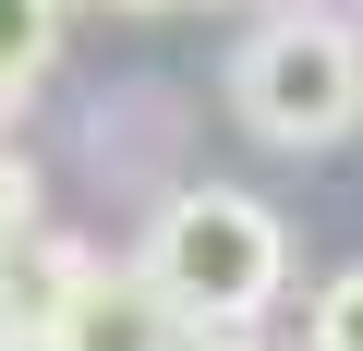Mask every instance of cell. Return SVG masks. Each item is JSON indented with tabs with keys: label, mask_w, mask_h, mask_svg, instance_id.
Wrapping results in <instances>:
<instances>
[{
	"label": "cell",
	"mask_w": 363,
	"mask_h": 351,
	"mask_svg": "<svg viewBox=\"0 0 363 351\" xmlns=\"http://www.w3.org/2000/svg\"><path fill=\"white\" fill-rule=\"evenodd\" d=\"M133 267L194 339H255L279 315V291H291V230L242 182H182V194H157Z\"/></svg>",
	"instance_id": "6da1fadb"
},
{
	"label": "cell",
	"mask_w": 363,
	"mask_h": 351,
	"mask_svg": "<svg viewBox=\"0 0 363 351\" xmlns=\"http://www.w3.org/2000/svg\"><path fill=\"white\" fill-rule=\"evenodd\" d=\"M230 121L279 157H327L363 133V13H327V0H279L267 25H242L230 49Z\"/></svg>",
	"instance_id": "7a4b0ae2"
},
{
	"label": "cell",
	"mask_w": 363,
	"mask_h": 351,
	"mask_svg": "<svg viewBox=\"0 0 363 351\" xmlns=\"http://www.w3.org/2000/svg\"><path fill=\"white\" fill-rule=\"evenodd\" d=\"M37 351H194V327H182L133 255H85V279L61 291V315L37 327Z\"/></svg>",
	"instance_id": "3957f363"
},
{
	"label": "cell",
	"mask_w": 363,
	"mask_h": 351,
	"mask_svg": "<svg viewBox=\"0 0 363 351\" xmlns=\"http://www.w3.org/2000/svg\"><path fill=\"white\" fill-rule=\"evenodd\" d=\"M61 25H73V0H0V133H13V109L61 73Z\"/></svg>",
	"instance_id": "277c9868"
},
{
	"label": "cell",
	"mask_w": 363,
	"mask_h": 351,
	"mask_svg": "<svg viewBox=\"0 0 363 351\" xmlns=\"http://www.w3.org/2000/svg\"><path fill=\"white\" fill-rule=\"evenodd\" d=\"M37 230H49V182H37V157L0 133V255H13V243H37Z\"/></svg>",
	"instance_id": "5b68a950"
},
{
	"label": "cell",
	"mask_w": 363,
	"mask_h": 351,
	"mask_svg": "<svg viewBox=\"0 0 363 351\" xmlns=\"http://www.w3.org/2000/svg\"><path fill=\"white\" fill-rule=\"evenodd\" d=\"M303 351H363V255L315 291V315H303Z\"/></svg>",
	"instance_id": "8992f818"
},
{
	"label": "cell",
	"mask_w": 363,
	"mask_h": 351,
	"mask_svg": "<svg viewBox=\"0 0 363 351\" xmlns=\"http://www.w3.org/2000/svg\"><path fill=\"white\" fill-rule=\"evenodd\" d=\"M109 13H182V0H109Z\"/></svg>",
	"instance_id": "52a82bcc"
},
{
	"label": "cell",
	"mask_w": 363,
	"mask_h": 351,
	"mask_svg": "<svg viewBox=\"0 0 363 351\" xmlns=\"http://www.w3.org/2000/svg\"><path fill=\"white\" fill-rule=\"evenodd\" d=\"M194 351H267V339H194Z\"/></svg>",
	"instance_id": "ba28073f"
},
{
	"label": "cell",
	"mask_w": 363,
	"mask_h": 351,
	"mask_svg": "<svg viewBox=\"0 0 363 351\" xmlns=\"http://www.w3.org/2000/svg\"><path fill=\"white\" fill-rule=\"evenodd\" d=\"M351 13H363V0H351Z\"/></svg>",
	"instance_id": "9c48e42d"
},
{
	"label": "cell",
	"mask_w": 363,
	"mask_h": 351,
	"mask_svg": "<svg viewBox=\"0 0 363 351\" xmlns=\"http://www.w3.org/2000/svg\"><path fill=\"white\" fill-rule=\"evenodd\" d=\"M0 351H13V339H0Z\"/></svg>",
	"instance_id": "30bf717a"
}]
</instances>
